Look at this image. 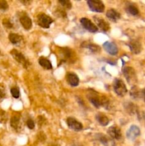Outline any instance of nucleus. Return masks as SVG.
<instances>
[{"label":"nucleus","instance_id":"nucleus-1","mask_svg":"<svg viewBox=\"0 0 145 146\" xmlns=\"http://www.w3.org/2000/svg\"><path fill=\"white\" fill-rule=\"evenodd\" d=\"M89 100L91 104L96 108H100V106H104L106 108L109 106V101L106 97L100 96H90L89 97Z\"/></svg>","mask_w":145,"mask_h":146},{"label":"nucleus","instance_id":"nucleus-2","mask_svg":"<svg viewBox=\"0 0 145 146\" xmlns=\"http://www.w3.org/2000/svg\"><path fill=\"white\" fill-rule=\"evenodd\" d=\"M11 55L12 56L13 58L17 61V62L19 63L20 64L23 66L25 68H28V66L30 65V63L28 62V60L26 58V57L21 54L20 51H18V50L16 49H12L10 52Z\"/></svg>","mask_w":145,"mask_h":146},{"label":"nucleus","instance_id":"nucleus-3","mask_svg":"<svg viewBox=\"0 0 145 146\" xmlns=\"http://www.w3.org/2000/svg\"><path fill=\"white\" fill-rule=\"evenodd\" d=\"M113 88L114 91L116 93L117 95L119 96H124L127 92V89L125 83L121 79L117 78V79L115 80Z\"/></svg>","mask_w":145,"mask_h":146},{"label":"nucleus","instance_id":"nucleus-4","mask_svg":"<svg viewBox=\"0 0 145 146\" xmlns=\"http://www.w3.org/2000/svg\"><path fill=\"white\" fill-rule=\"evenodd\" d=\"M53 20L49 16L45 14H40L37 17V22L40 27L44 29H48L51 24L53 23Z\"/></svg>","mask_w":145,"mask_h":146},{"label":"nucleus","instance_id":"nucleus-5","mask_svg":"<svg viewBox=\"0 0 145 146\" xmlns=\"http://www.w3.org/2000/svg\"><path fill=\"white\" fill-rule=\"evenodd\" d=\"M88 7L91 11L94 12L102 13L105 10V5L101 1L98 0H89L88 1Z\"/></svg>","mask_w":145,"mask_h":146},{"label":"nucleus","instance_id":"nucleus-6","mask_svg":"<svg viewBox=\"0 0 145 146\" xmlns=\"http://www.w3.org/2000/svg\"><path fill=\"white\" fill-rule=\"evenodd\" d=\"M61 54H62V60L61 62H67V61H72L75 58V56L74 54L73 51L68 48H61Z\"/></svg>","mask_w":145,"mask_h":146},{"label":"nucleus","instance_id":"nucleus-7","mask_svg":"<svg viewBox=\"0 0 145 146\" xmlns=\"http://www.w3.org/2000/svg\"><path fill=\"white\" fill-rule=\"evenodd\" d=\"M80 23L82 24V27L84 29L87 30V31H90V32H92V33H95L97 32L98 30V27L95 24H94L92 21H90V19H88V18H82L80 19Z\"/></svg>","mask_w":145,"mask_h":146},{"label":"nucleus","instance_id":"nucleus-8","mask_svg":"<svg viewBox=\"0 0 145 146\" xmlns=\"http://www.w3.org/2000/svg\"><path fill=\"white\" fill-rule=\"evenodd\" d=\"M124 75L125 78L127 80L129 84L134 83L136 81V75H135V71L132 67H125L122 70Z\"/></svg>","mask_w":145,"mask_h":146},{"label":"nucleus","instance_id":"nucleus-9","mask_svg":"<svg viewBox=\"0 0 145 146\" xmlns=\"http://www.w3.org/2000/svg\"><path fill=\"white\" fill-rule=\"evenodd\" d=\"M66 123L68 126L71 129L75 131H80L82 129V125L81 123H80L79 121H77L75 118H68L66 120Z\"/></svg>","mask_w":145,"mask_h":146},{"label":"nucleus","instance_id":"nucleus-10","mask_svg":"<svg viewBox=\"0 0 145 146\" xmlns=\"http://www.w3.org/2000/svg\"><path fill=\"white\" fill-rule=\"evenodd\" d=\"M19 21L21 25L26 30H29L32 27V21L30 17L26 13H21L19 16Z\"/></svg>","mask_w":145,"mask_h":146},{"label":"nucleus","instance_id":"nucleus-11","mask_svg":"<svg viewBox=\"0 0 145 146\" xmlns=\"http://www.w3.org/2000/svg\"><path fill=\"white\" fill-rule=\"evenodd\" d=\"M103 48L108 54L110 55L115 56L118 53V48L116 44L113 42H110V41H106L104 43Z\"/></svg>","mask_w":145,"mask_h":146},{"label":"nucleus","instance_id":"nucleus-12","mask_svg":"<svg viewBox=\"0 0 145 146\" xmlns=\"http://www.w3.org/2000/svg\"><path fill=\"white\" fill-rule=\"evenodd\" d=\"M140 135V130L136 125H132L127 132V137L128 139L134 141Z\"/></svg>","mask_w":145,"mask_h":146},{"label":"nucleus","instance_id":"nucleus-13","mask_svg":"<svg viewBox=\"0 0 145 146\" xmlns=\"http://www.w3.org/2000/svg\"><path fill=\"white\" fill-rule=\"evenodd\" d=\"M107 133L112 139L119 140L121 137H122V133H121L120 129L117 126L109 127L107 131Z\"/></svg>","mask_w":145,"mask_h":146},{"label":"nucleus","instance_id":"nucleus-14","mask_svg":"<svg viewBox=\"0 0 145 146\" xmlns=\"http://www.w3.org/2000/svg\"><path fill=\"white\" fill-rule=\"evenodd\" d=\"M66 80L72 86H77L79 84V78L74 73H68L66 75Z\"/></svg>","mask_w":145,"mask_h":146},{"label":"nucleus","instance_id":"nucleus-15","mask_svg":"<svg viewBox=\"0 0 145 146\" xmlns=\"http://www.w3.org/2000/svg\"><path fill=\"white\" fill-rule=\"evenodd\" d=\"M10 123H11V126L14 129H19L20 124H21V115L18 113H14L11 117Z\"/></svg>","mask_w":145,"mask_h":146},{"label":"nucleus","instance_id":"nucleus-16","mask_svg":"<svg viewBox=\"0 0 145 146\" xmlns=\"http://www.w3.org/2000/svg\"><path fill=\"white\" fill-rule=\"evenodd\" d=\"M94 19H95V22L97 23L98 27H100V29H102V31L104 32H107L109 30V25L107 22L105 21L104 19L100 18H98V17H94Z\"/></svg>","mask_w":145,"mask_h":146},{"label":"nucleus","instance_id":"nucleus-17","mask_svg":"<svg viewBox=\"0 0 145 146\" xmlns=\"http://www.w3.org/2000/svg\"><path fill=\"white\" fill-rule=\"evenodd\" d=\"M129 47L133 54H137L141 51V44L137 40H132L129 42Z\"/></svg>","mask_w":145,"mask_h":146},{"label":"nucleus","instance_id":"nucleus-18","mask_svg":"<svg viewBox=\"0 0 145 146\" xmlns=\"http://www.w3.org/2000/svg\"><path fill=\"white\" fill-rule=\"evenodd\" d=\"M106 16L109 20L112 21H117L118 19H120V14L116 11V10L111 9H109L106 13Z\"/></svg>","mask_w":145,"mask_h":146},{"label":"nucleus","instance_id":"nucleus-19","mask_svg":"<svg viewBox=\"0 0 145 146\" xmlns=\"http://www.w3.org/2000/svg\"><path fill=\"white\" fill-rule=\"evenodd\" d=\"M9 39L12 43L13 44L15 45H18L21 44L23 41V37L21 36L18 35V34H14V33H11L9 35Z\"/></svg>","mask_w":145,"mask_h":146},{"label":"nucleus","instance_id":"nucleus-20","mask_svg":"<svg viewBox=\"0 0 145 146\" xmlns=\"http://www.w3.org/2000/svg\"><path fill=\"white\" fill-rule=\"evenodd\" d=\"M38 63H39L40 65H41L43 68H45V69L51 70L53 68L52 64H51V61H50L48 58H45V57H40L39 60H38Z\"/></svg>","mask_w":145,"mask_h":146},{"label":"nucleus","instance_id":"nucleus-21","mask_svg":"<svg viewBox=\"0 0 145 146\" xmlns=\"http://www.w3.org/2000/svg\"><path fill=\"white\" fill-rule=\"evenodd\" d=\"M96 119L100 124L102 126H106L109 124V118L103 113H98L96 115Z\"/></svg>","mask_w":145,"mask_h":146},{"label":"nucleus","instance_id":"nucleus-22","mask_svg":"<svg viewBox=\"0 0 145 146\" xmlns=\"http://www.w3.org/2000/svg\"><path fill=\"white\" fill-rule=\"evenodd\" d=\"M96 137L97 138H98V139L105 146H109L110 145H112L113 141H112L110 138H108L106 135H103V134H97Z\"/></svg>","mask_w":145,"mask_h":146},{"label":"nucleus","instance_id":"nucleus-23","mask_svg":"<svg viewBox=\"0 0 145 146\" xmlns=\"http://www.w3.org/2000/svg\"><path fill=\"white\" fill-rule=\"evenodd\" d=\"M82 47L88 48V49L90 50V51L93 53H96L100 51V47L98 46V45H95V44H89V43H87V42L84 43V44L82 45Z\"/></svg>","mask_w":145,"mask_h":146},{"label":"nucleus","instance_id":"nucleus-24","mask_svg":"<svg viewBox=\"0 0 145 146\" xmlns=\"http://www.w3.org/2000/svg\"><path fill=\"white\" fill-rule=\"evenodd\" d=\"M127 11L129 14H132L133 16H136L139 14V10L136 8V7H134V5H129L127 7Z\"/></svg>","mask_w":145,"mask_h":146},{"label":"nucleus","instance_id":"nucleus-25","mask_svg":"<svg viewBox=\"0 0 145 146\" xmlns=\"http://www.w3.org/2000/svg\"><path fill=\"white\" fill-rule=\"evenodd\" d=\"M58 3H59L63 7L67 9H71V7H72V4H71V1H68V0H61V1L60 0V1H58Z\"/></svg>","mask_w":145,"mask_h":146},{"label":"nucleus","instance_id":"nucleus-26","mask_svg":"<svg viewBox=\"0 0 145 146\" xmlns=\"http://www.w3.org/2000/svg\"><path fill=\"white\" fill-rule=\"evenodd\" d=\"M11 94L14 98H18L20 96L19 89L17 87H13L11 88Z\"/></svg>","mask_w":145,"mask_h":146},{"label":"nucleus","instance_id":"nucleus-27","mask_svg":"<svg viewBox=\"0 0 145 146\" xmlns=\"http://www.w3.org/2000/svg\"><path fill=\"white\" fill-rule=\"evenodd\" d=\"M3 25H4V27L7 29H11L13 28V24L11 23V21H10L9 19H3Z\"/></svg>","mask_w":145,"mask_h":146},{"label":"nucleus","instance_id":"nucleus-28","mask_svg":"<svg viewBox=\"0 0 145 146\" xmlns=\"http://www.w3.org/2000/svg\"><path fill=\"white\" fill-rule=\"evenodd\" d=\"M8 3L6 1H4V0H0V10L6 11L7 9H8Z\"/></svg>","mask_w":145,"mask_h":146},{"label":"nucleus","instance_id":"nucleus-29","mask_svg":"<svg viewBox=\"0 0 145 146\" xmlns=\"http://www.w3.org/2000/svg\"><path fill=\"white\" fill-rule=\"evenodd\" d=\"M55 13L56 14H58V17H64V18H65V17H67V14L66 13H65V11H64L63 9H58L56 10V11H55Z\"/></svg>","mask_w":145,"mask_h":146},{"label":"nucleus","instance_id":"nucleus-30","mask_svg":"<svg viewBox=\"0 0 145 146\" xmlns=\"http://www.w3.org/2000/svg\"><path fill=\"white\" fill-rule=\"evenodd\" d=\"M26 125H27V127H28V128L31 130L34 129V127H35V124H34V122L33 121L32 119L27 120Z\"/></svg>","mask_w":145,"mask_h":146},{"label":"nucleus","instance_id":"nucleus-31","mask_svg":"<svg viewBox=\"0 0 145 146\" xmlns=\"http://www.w3.org/2000/svg\"><path fill=\"white\" fill-rule=\"evenodd\" d=\"M131 96L134 98L139 96V91L136 89V87H134V88L131 90Z\"/></svg>","mask_w":145,"mask_h":146},{"label":"nucleus","instance_id":"nucleus-32","mask_svg":"<svg viewBox=\"0 0 145 146\" xmlns=\"http://www.w3.org/2000/svg\"><path fill=\"white\" fill-rule=\"evenodd\" d=\"M6 96V93L4 88H0V98H4Z\"/></svg>","mask_w":145,"mask_h":146},{"label":"nucleus","instance_id":"nucleus-33","mask_svg":"<svg viewBox=\"0 0 145 146\" xmlns=\"http://www.w3.org/2000/svg\"><path fill=\"white\" fill-rule=\"evenodd\" d=\"M142 95H143L144 100V101H145V89H144V90H143V91H142Z\"/></svg>","mask_w":145,"mask_h":146}]
</instances>
